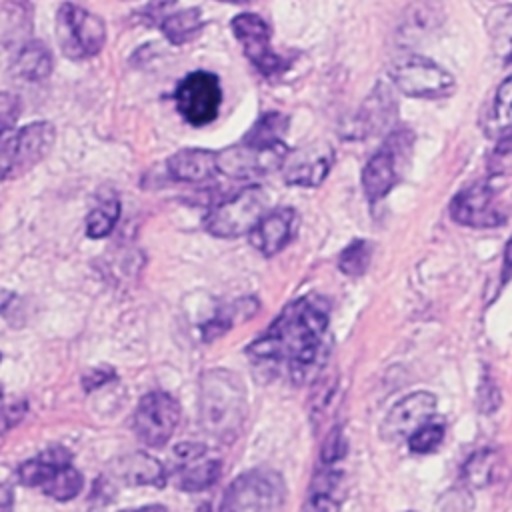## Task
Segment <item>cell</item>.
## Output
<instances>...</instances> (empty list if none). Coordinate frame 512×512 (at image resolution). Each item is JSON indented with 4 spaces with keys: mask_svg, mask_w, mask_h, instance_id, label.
Wrapping results in <instances>:
<instances>
[{
    "mask_svg": "<svg viewBox=\"0 0 512 512\" xmlns=\"http://www.w3.org/2000/svg\"><path fill=\"white\" fill-rule=\"evenodd\" d=\"M332 150L324 144H314L308 148H300L296 152H288L282 170L286 184L292 186H318L332 166Z\"/></svg>",
    "mask_w": 512,
    "mask_h": 512,
    "instance_id": "obj_15",
    "label": "cell"
},
{
    "mask_svg": "<svg viewBox=\"0 0 512 512\" xmlns=\"http://www.w3.org/2000/svg\"><path fill=\"white\" fill-rule=\"evenodd\" d=\"M200 422L216 440H234L246 420L248 396L242 380L224 370H208L200 378Z\"/></svg>",
    "mask_w": 512,
    "mask_h": 512,
    "instance_id": "obj_2",
    "label": "cell"
},
{
    "mask_svg": "<svg viewBox=\"0 0 512 512\" xmlns=\"http://www.w3.org/2000/svg\"><path fill=\"white\" fill-rule=\"evenodd\" d=\"M414 12H416V16H418V28H424V26H422V24H424V22H422V20H424L422 16L428 12V8H424V6H414ZM414 30H416V20H414V18H408V28H406L404 34L414 32Z\"/></svg>",
    "mask_w": 512,
    "mask_h": 512,
    "instance_id": "obj_40",
    "label": "cell"
},
{
    "mask_svg": "<svg viewBox=\"0 0 512 512\" xmlns=\"http://www.w3.org/2000/svg\"><path fill=\"white\" fill-rule=\"evenodd\" d=\"M114 378H116L114 368H110V366H94V368H90V370L84 374L82 384H84V388H86L88 392H92V390H96V388L108 384V382L114 380Z\"/></svg>",
    "mask_w": 512,
    "mask_h": 512,
    "instance_id": "obj_37",
    "label": "cell"
},
{
    "mask_svg": "<svg viewBox=\"0 0 512 512\" xmlns=\"http://www.w3.org/2000/svg\"><path fill=\"white\" fill-rule=\"evenodd\" d=\"M180 420L178 402L166 392H148L142 396L134 410V432L136 436L152 448H162L172 438Z\"/></svg>",
    "mask_w": 512,
    "mask_h": 512,
    "instance_id": "obj_9",
    "label": "cell"
},
{
    "mask_svg": "<svg viewBox=\"0 0 512 512\" xmlns=\"http://www.w3.org/2000/svg\"><path fill=\"white\" fill-rule=\"evenodd\" d=\"M288 128V118L280 112H266L262 114L252 128L244 134L242 140L258 146H278L284 144V134Z\"/></svg>",
    "mask_w": 512,
    "mask_h": 512,
    "instance_id": "obj_25",
    "label": "cell"
},
{
    "mask_svg": "<svg viewBox=\"0 0 512 512\" xmlns=\"http://www.w3.org/2000/svg\"><path fill=\"white\" fill-rule=\"evenodd\" d=\"M494 468H496V452L488 448L478 450L464 464V482L474 488H482L490 484L494 476Z\"/></svg>",
    "mask_w": 512,
    "mask_h": 512,
    "instance_id": "obj_30",
    "label": "cell"
},
{
    "mask_svg": "<svg viewBox=\"0 0 512 512\" xmlns=\"http://www.w3.org/2000/svg\"><path fill=\"white\" fill-rule=\"evenodd\" d=\"M120 218V200L112 194L102 198L86 216V234L92 240L108 236Z\"/></svg>",
    "mask_w": 512,
    "mask_h": 512,
    "instance_id": "obj_28",
    "label": "cell"
},
{
    "mask_svg": "<svg viewBox=\"0 0 512 512\" xmlns=\"http://www.w3.org/2000/svg\"><path fill=\"white\" fill-rule=\"evenodd\" d=\"M510 280H512V236L504 248V258H502V268H500V286H506Z\"/></svg>",
    "mask_w": 512,
    "mask_h": 512,
    "instance_id": "obj_38",
    "label": "cell"
},
{
    "mask_svg": "<svg viewBox=\"0 0 512 512\" xmlns=\"http://www.w3.org/2000/svg\"><path fill=\"white\" fill-rule=\"evenodd\" d=\"M56 140L50 122H32L0 134V182L18 178L46 158Z\"/></svg>",
    "mask_w": 512,
    "mask_h": 512,
    "instance_id": "obj_3",
    "label": "cell"
},
{
    "mask_svg": "<svg viewBox=\"0 0 512 512\" xmlns=\"http://www.w3.org/2000/svg\"><path fill=\"white\" fill-rule=\"evenodd\" d=\"M286 486L278 472L254 468L226 488L220 512H282Z\"/></svg>",
    "mask_w": 512,
    "mask_h": 512,
    "instance_id": "obj_4",
    "label": "cell"
},
{
    "mask_svg": "<svg viewBox=\"0 0 512 512\" xmlns=\"http://www.w3.org/2000/svg\"><path fill=\"white\" fill-rule=\"evenodd\" d=\"M122 512H168V510L162 504H146V506H140L134 510H122Z\"/></svg>",
    "mask_w": 512,
    "mask_h": 512,
    "instance_id": "obj_41",
    "label": "cell"
},
{
    "mask_svg": "<svg viewBox=\"0 0 512 512\" xmlns=\"http://www.w3.org/2000/svg\"><path fill=\"white\" fill-rule=\"evenodd\" d=\"M370 254L372 248L366 240L356 238L352 240L338 256V268L346 274V276H362L370 264Z\"/></svg>",
    "mask_w": 512,
    "mask_h": 512,
    "instance_id": "obj_31",
    "label": "cell"
},
{
    "mask_svg": "<svg viewBox=\"0 0 512 512\" xmlns=\"http://www.w3.org/2000/svg\"><path fill=\"white\" fill-rule=\"evenodd\" d=\"M268 198L262 188L250 186L236 196L216 204L206 216V230L216 238H238L250 234L262 220Z\"/></svg>",
    "mask_w": 512,
    "mask_h": 512,
    "instance_id": "obj_6",
    "label": "cell"
},
{
    "mask_svg": "<svg viewBox=\"0 0 512 512\" xmlns=\"http://www.w3.org/2000/svg\"><path fill=\"white\" fill-rule=\"evenodd\" d=\"M204 454H206V448L202 444H198V442H180L172 448V464H174V468L182 470L188 464L200 460Z\"/></svg>",
    "mask_w": 512,
    "mask_h": 512,
    "instance_id": "obj_34",
    "label": "cell"
},
{
    "mask_svg": "<svg viewBox=\"0 0 512 512\" xmlns=\"http://www.w3.org/2000/svg\"><path fill=\"white\" fill-rule=\"evenodd\" d=\"M344 474L336 464H322V470L312 478L304 512H338L342 504Z\"/></svg>",
    "mask_w": 512,
    "mask_h": 512,
    "instance_id": "obj_19",
    "label": "cell"
},
{
    "mask_svg": "<svg viewBox=\"0 0 512 512\" xmlns=\"http://www.w3.org/2000/svg\"><path fill=\"white\" fill-rule=\"evenodd\" d=\"M12 488L0 482V512H12Z\"/></svg>",
    "mask_w": 512,
    "mask_h": 512,
    "instance_id": "obj_39",
    "label": "cell"
},
{
    "mask_svg": "<svg viewBox=\"0 0 512 512\" xmlns=\"http://www.w3.org/2000/svg\"><path fill=\"white\" fill-rule=\"evenodd\" d=\"M178 112L192 126L210 124L218 116L222 90L218 76L198 70L188 74L174 94Z\"/></svg>",
    "mask_w": 512,
    "mask_h": 512,
    "instance_id": "obj_10",
    "label": "cell"
},
{
    "mask_svg": "<svg viewBox=\"0 0 512 512\" xmlns=\"http://www.w3.org/2000/svg\"><path fill=\"white\" fill-rule=\"evenodd\" d=\"M414 144V134L408 128L396 126L388 132L384 146L370 156L362 170V188L370 202H378L400 182L402 170L408 164Z\"/></svg>",
    "mask_w": 512,
    "mask_h": 512,
    "instance_id": "obj_5",
    "label": "cell"
},
{
    "mask_svg": "<svg viewBox=\"0 0 512 512\" xmlns=\"http://www.w3.org/2000/svg\"><path fill=\"white\" fill-rule=\"evenodd\" d=\"M296 232V212L290 206H280L268 210L256 228L248 234L250 242L264 254H278Z\"/></svg>",
    "mask_w": 512,
    "mask_h": 512,
    "instance_id": "obj_17",
    "label": "cell"
},
{
    "mask_svg": "<svg viewBox=\"0 0 512 512\" xmlns=\"http://www.w3.org/2000/svg\"><path fill=\"white\" fill-rule=\"evenodd\" d=\"M488 34L494 54L502 62H512V6L494 10L488 18Z\"/></svg>",
    "mask_w": 512,
    "mask_h": 512,
    "instance_id": "obj_27",
    "label": "cell"
},
{
    "mask_svg": "<svg viewBox=\"0 0 512 512\" xmlns=\"http://www.w3.org/2000/svg\"><path fill=\"white\" fill-rule=\"evenodd\" d=\"M24 414H26V402L24 400L6 402L4 396H0V436L6 434L14 424H18Z\"/></svg>",
    "mask_w": 512,
    "mask_h": 512,
    "instance_id": "obj_33",
    "label": "cell"
},
{
    "mask_svg": "<svg viewBox=\"0 0 512 512\" xmlns=\"http://www.w3.org/2000/svg\"><path fill=\"white\" fill-rule=\"evenodd\" d=\"M436 414V396L424 390L412 392L404 396L400 402L392 406V410L386 414L382 422V436L390 442L406 440L422 428L426 422H430Z\"/></svg>",
    "mask_w": 512,
    "mask_h": 512,
    "instance_id": "obj_13",
    "label": "cell"
},
{
    "mask_svg": "<svg viewBox=\"0 0 512 512\" xmlns=\"http://www.w3.org/2000/svg\"><path fill=\"white\" fill-rule=\"evenodd\" d=\"M394 86L410 98L436 100L446 98L454 92V76L424 56H410L396 62L390 70Z\"/></svg>",
    "mask_w": 512,
    "mask_h": 512,
    "instance_id": "obj_8",
    "label": "cell"
},
{
    "mask_svg": "<svg viewBox=\"0 0 512 512\" xmlns=\"http://www.w3.org/2000/svg\"><path fill=\"white\" fill-rule=\"evenodd\" d=\"M286 156H288L286 144L258 146V144L240 140L238 144L216 152V164H218V172L230 178H252V176H262L282 168Z\"/></svg>",
    "mask_w": 512,
    "mask_h": 512,
    "instance_id": "obj_11",
    "label": "cell"
},
{
    "mask_svg": "<svg viewBox=\"0 0 512 512\" xmlns=\"http://www.w3.org/2000/svg\"><path fill=\"white\" fill-rule=\"evenodd\" d=\"M70 462H72V456L66 448H62V446L48 448L42 454H38L36 458H30L24 464H20L18 480L24 486L42 488L60 468L70 466Z\"/></svg>",
    "mask_w": 512,
    "mask_h": 512,
    "instance_id": "obj_21",
    "label": "cell"
},
{
    "mask_svg": "<svg viewBox=\"0 0 512 512\" xmlns=\"http://www.w3.org/2000/svg\"><path fill=\"white\" fill-rule=\"evenodd\" d=\"M166 170L180 182H202L218 172L216 152L202 148H184L172 154L166 162Z\"/></svg>",
    "mask_w": 512,
    "mask_h": 512,
    "instance_id": "obj_20",
    "label": "cell"
},
{
    "mask_svg": "<svg viewBox=\"0 0 512 512\" xmlns=\"http://www.w3.org/2000/svg\"><path fill=\"white\" fill-rule=\"evenodd\" d=\"M218 2H230V4H246V2H254V0H218Z\"/></svg>",
    "mask_w": 512,
    "mask_h": 512,
    "instance_id": "obj_42",
    "label": "cell"
},
{
    "mask_svg": "<svg viewBox=\"0 0 512 512\" xmlns=\"http://www.w3.org/2000/svg\"><path fill=\"white\" fill-rule=\"evenodd\" d=\"M442 440H444V422H436L432 418L408 438V446L412 452L428 454L436 450L442 444Z\"/></svg>",
    "mask_w": 512,
    "mask_h": 512,
    "instance_id": "obj_32",
    "label": "cell"
},
{
    "mask_svg": "<svg viewBox=\"0 0 512 512\" xmlns=\"http://www.w3.org/2000/svg\"><path fill=\"white\" fill-rule=\"evenodd\" d=\"M56 38L64 56L82 60L100 52L106 42V26L96 14L76 4H62L56 14Z\"/></svg>",
    "mask_w": 512,
    "mask_h": 512,
    "instance_id": "obj_7",
    "label": "cell"
},
{
    "mask_svg": "<svg viewBox=\"0 0 512 512\" xmlns=\"http://www.w3.org/2000/svg\"><path fill=\"white\" fill-rule=\"evenodd\" d=\"M484 130L494 140H504L512 134V76L496 88L484 118Z\"/></svg>",
    "mask_w": 512,
    "mask_h": 512,
    "instance_id": "obj_22",
    "label": "cell"
},
{
    "mask_svg": "<svg viewBox=\"0 0 512 512\" xmlns=\"http://www.w3.org/2000/svg\"><path fill=\"white\" fill-rule=\"evenodd\" d=\"M478 404H480V410L484 414H490L492 410L498 408L500 404V394H498V388L494 384V380L490 378V374L486 372L484 374V380L480 384V394H478Z\"/></svg>",
    "mask_w": 512,
    "mask_h": 512,
    "instance_id": "obj_36",
    "label": "cell"
},
{
    "mask_svg": "<svg viewBox=\"0 0 512 512\" xmlns=\"http://www.w3.org/2000/svg\"><path fill=\"white\" fill-rule=\"evenodd\" d=\"M12 70L22 80L40 82L52 72V54L42 42H28L20 48Z\"/></svg>",
    "mask_w": 512,
    "mask_h": 512,
    "instance_id": "obj_23",
    "label": "cell"
},
{
    "mask_svg": "<svg viewBox=\"0 0 512 512\" xmlns=\"http://www.w3.org/2000/svg\"><path fill=\"white\" fill-rule=\"evenodd\" d=\"M114 478L128 486H164L166 468L144 452H132L116 458L110 464Z\"/></svg>",
    "mask_w": 512,
    "mask_h": 512,
    "instance_id": "obj_18",
    "label": "cell"
},
{
    "mask_svg": "<svg viewBox=\"0 0 512 512\" xmlns=\"http://www.w3.org/2000/svg\"><path fill=\"white\" fill-rule=\"evenodd\" d=\"M158 26L172 44H186L202 32V12L200 8H186L166 14Z\"/></svg>",
    "mask_w": 512,
    "mask_h": 512,
    "instance_id": "obj_24",
    "label": "cell"
},
{
    "mask_svg": "<svg viewBox=\"0 0 512 512\" xmlns=\"http://www.w3.org/2000/svg\"><path fill=\"white\" fill-rule=\"evenodd\" d=\"M450 216L458 224L472 228H490L504 222V214L494 204V192L488 182H474L460 190L450 202Z\"/></svg>",
    "mask_w": 512,
    "mask_h": 512,
    "instance_id": "obj_14",
    "label": "cell"
},
{
    "mask_svg": "<svg viewBox=\"0 0 512 512\" xmlns=\"http://www.w3.org/2000/svg\"><path fill=\"white\" fill-rule=\"evenodd\" d=\"M328 306L318 296H302L274 318L246 352L262 362H284L290 378L304 384L314 378L328 354Z\"/></svg>",
    "mask_w": 512,
    "mask_h": 512,
    "instance_id": "obj_1",
    "label": "cell"
},
{
    "mask_svg": "<svg viewBox=\"0 0 512 512\" xmlns=\"http://www.w3.org/2000/svg\"><path fill=\"white\" fill-rule=\"evenodd\" d=\"M82 486H84V480L80 476V472L76 468L70 466H64L60 468L40 490L54 498V500H72L76 498L80 492H82Z\"/></svg>",
    "mask_w": 512,
    "mask_h": 512,
    "instance_id": "obj_29",
    "label": "cell"
},
{
    "mask_svg": "<svg viewBox=\"0 0 512 512\" xmlns=\"http://www.w3.org/2000/svg\"><path fill=\"white\" fill-rule=\"evenodd\" d=\"M0 360H2V356H0Z\"/></svg>",
    "mask_w": 512,
    "mask_h": 512,
    "instance_id": "obj_43",
    "label": "cell"
},
{
    "mask_svg": "<svg viewBox=\"0 0 512 512\" xmlns=\"http://www.w3.org/2000/svg\"><path fill=\"white\" fill-rule=\"evenodd\" d=\"M20 112V100L14 94L0 92V134L14 126Z\"/></svg>",
    "mask_w": 512,
    "mask_h": 512,
    "instance_id": "obj_35",
    "label": "cell"
},
{
    "mask_svg": "<svg viewBox=\"0 0 512 512\" xmlns=\"http://www.w3.org/2000/svg\"><path fill=\"white\" fill-rule=\"evenodd\" d=\"M396 118L398 106L392 90L386 84H376L354 118V130L358 132V136L392 132L396 128Z\"/></svg>",
    "mask_w": 512,
    "mask_h": 512,
    "instance_id": "obj_16",
    "label": "cell"
},
{
    "mask_svg": "<svg viewBox=\"0 0 512 512\" xmlns=\"http://www.w3.org/2000/svg\"><path fill=\"white\" fill-rule=\"evenodd\" d=\"M222 474L220 460H196L180 470L178 488L184 492H202L210 488Z\"/></svg>",
    "mask_w": 512,
    "mask_h": 512,
    "instance_id": "obj_26",
    "label": "cell"
},
{
    "mask_svg": "<svg viewBox=\"0 0 512 512\" xmlns=\"http://www.w3.org/2000/svg\"><path fill=\"white\" fill-rule=\"evenodd\" d=\"M230 28L236 40L240 42L246 58L262 76L276 78L284 72L286 62L282 60L280 54L272 50L270 28L258 14H238L230 22Z\"/></svg>",
    "mask_w": 512,
    "mask_h": 512,
    "instance_id": "obj_12",
    "label": "cell"
}]
</instances>
